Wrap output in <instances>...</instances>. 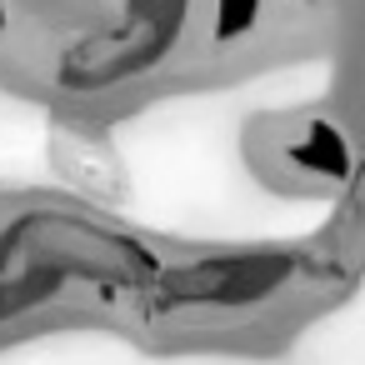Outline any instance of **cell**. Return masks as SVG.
Segmentation results:
<instances>
[{
  "instance_id": "5",
  "label": "cell",
  "mask_w": 365,
  "mask_h": 365,
  "mask_svg": "<svg viewBox=\"0 0 365 365\" xmlns=\"http://www.w3.org/2000/svg\"><path fill=\"white\" fill-rule=\"evenodd\" d=\"M345 180H350V215H360V220H365V160H360V165H350V175H345Z\"/></svg>"
},
{
  "instance_id": "2",
  "label": "cell",
  "mask_w": 365,
  "mask_h": 365,
  "mask_svg": "<svg viewBox=\"0 0 365 365\" xmlns=\"http://www.w3.org/2000/svg\"><path fill=\"white\" fill-rule=\"evenodd\" d=\"M300 265V255H215V260H195L180 270L160 275V305H240V300H260L270 295L280 280H290V270Z\"/></svg>"
},
{
  "instance_id": "3",
  "label": "cell",
  "mask_w": 365,
  "mask_h": 365,
  "mask_svg": "<svg viewBox=\"0 0 365 365\" xmlns=\"http://www.w3.org/2000/svg\"><path fill=\"white\" fill-rule=\"evenodd\" d=\"M285 155H290L295 170L325 175V180H345L350 165H355V160H350V140H345L340 125H330V120H305V125L290 135Z\"/></svg>"
},
{
  "instance_id": "1",
  "label": "cell",
  "mask_w": 365,
  "mask_h": 365,
  "mask_svg": "<svg viewBox=\"0 0 365 365\" xmlns=\"http://www.w3.org/2000/svg\"><path fill=\"white\" fill-rule=\"evenodd\" d=\"M185 16H190V0H125V11L101 36L81 41L61 61V86L106 91V86L130 81V76H145L180 41Z\"/></svg>"
},
{
  "instance_id": "4",
  "label": "cell",
  "mask_w": 365,
  "mask_h": 365,
  "mask_svg": "<svg viewBox=\"0 0 365 365\" xmlns=\"http://www.w3.org/2000/svg\"><path fill=\"white\" fill-rule=\"evenodd\" d=\"M255 6H260V0H220V36L230 41L235 31H245L255 21Z\"/></svg>"
}]
</instances>
